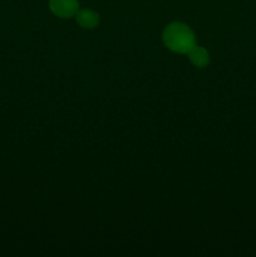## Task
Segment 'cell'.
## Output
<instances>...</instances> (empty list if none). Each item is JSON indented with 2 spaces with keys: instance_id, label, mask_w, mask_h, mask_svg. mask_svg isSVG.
<instances>
[{
  "instance_id": "cell-2",
  "label": "cell",
  "mask_w": 256,
  "mask_h": 257,
  "mask_svg": "<svg viewBox=\"0 0 256 257\" xmlns=\"http://www.w3.org/2000/svg\"><path fill=\"white\" fill-rule=\"evenodd\" d=\"M49 9L55 17L69 19L79 10V0H49Z\"/></svg>"
},
{
  "instance_id": "cell-4",
  "label": "cell",
  "mask_w": 256,
  "mask_h": 257,
  "mask_svg": "<svg viewBox=\"0 0 256 257\" xmlns=\"http://www.w3.org/2000/svg\"><path fill=\"white\" fill-rule=\"evenodd\" d=\"M187 57L190 62L195 65L196 68H206L211 62L210 53L206 48L201 47V45H193L187 53Z\"/></svg>"
},
{
  "instance_id": "cell-3",
  "label": "cell",
  "mask_w": 256,
  "mask_h": 257,
  "mask_svg": "<svg viewBox=\"0 0 256 257\" xmlns=\"http://www.w3.org/2000/svg\"><path fill=\"white\" fill-rule=\"evenodd\" d=\"M75 22L83 29H94L99 24V14L93 9H79L75 14Z\"/></svg>"
},
{
  "instance_id": "cell-1",
  "label": "cell",
  "mask_w": 256,
  "mask_h": 257,
  "mask_svg": "<svg viewBox=\"0 0 256 257\" xmlns=\"http://www.w3.org/2000/svg\"><path fill=\"white\" fill-rule=\"evenodd\" d=\"M163 44L171 52L178 54H187L191 48L196 45V35L187 24L173 22L163 29Z\"/></svg>"
}]
</instances>
